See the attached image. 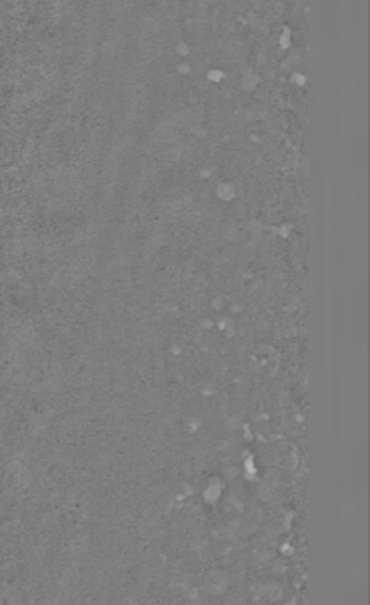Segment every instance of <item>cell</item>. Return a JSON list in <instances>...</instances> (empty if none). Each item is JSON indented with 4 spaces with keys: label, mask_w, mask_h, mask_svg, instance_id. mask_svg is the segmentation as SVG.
<instances>
[{
    "label": "cell",
    "mask_w": 370,
    "mask_h": 605,
    "mask_svg": "<svg viewBox=\"0 0 370 605\" xmlns=\"http://www.w3.org/2000/svg\"><path fill=\"white\" fill-rule=\"evenodd\" d=\"M349 478H351L353 499L358 508H364L367 503V439L362 424L358 426L353 437Z\"/></svg>",
    "instance_id": "6da1fadb"
},
{
    "label": "cell",
    "mask_w": 370,
    "mask_h": 605,
    "mask_svg": "<svg viewBox=\"0 0 370 605\" xmlns=\"http://www.w3.org/2000/svg\"><path fill=\"white\" fill-rule=\"evenodd\" d=\"M351 334H353V350L356 353L364 351L365 336H367V297L365 283L360 281L353 291V306H351Z\"/></svg>",
    "instance_id": "7a4b0ae2"
}]
</instances>
